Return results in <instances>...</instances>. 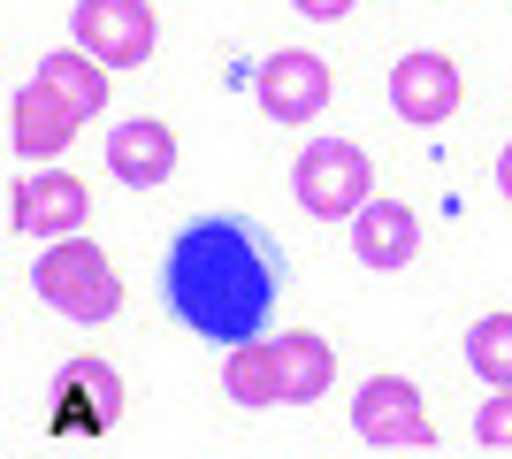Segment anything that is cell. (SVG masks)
<instances>
[{"mask_svg":"<svg viewBox=\"0 0 512 459\" xmlns=\"http://www.w3.org/2000/svg\"><path fill=\"white\" fill-rule=\"evenodd\" d=\"M16 146L23 153L69 146V108H62V100H46V92H23V100H16Z\"/></svg>","mask_w":512,"mask_h":459,"instance_id":"cell-12","label":"cell"},{"mask_svg":"<svg viewBox=\"0 0 512 459\" xmlns=\"http://www.w3.org/2000/svg\"><path fill=\"white\" fill-rule=\"evenodd\" d=\"M497 184H505V199H512V146H505V161H497Z\"/></svg>","mask_w":512,"mask_h":459,"instance_id":"cell-18","label":"cell"},{"mask_svg":"<svg viewBox=\"0 0 512 459\" xmlns=\"http://www.w3.org/2000/svg\"><path fill=\"white\" fill-rule=\"evenodd\" d=\"M77 215H85V184H77V176H39V184L16 192V222L31 238H39V230H69Z\"/></svg>","mask_w":512,"mask_h":459,"instance_id":"cell-11","label":"cell"},{"mask_svg":"<svg viewBox=\"0 0 512 459\" xmlns=\"http://www.w3.org/2000/svg\"><path fill=\"white\" fill-rule=\"evenodd\" d=\"M260 108L276 115V123H306V115L329 100V69L314 62V54H276V62L260 69Z\"/></svg>","mask_w":512,"mask_h":459,"instance_id":"cell-8","label":"cell"},{"mask_svg":"<svg viewBox=\"0 0 512 459\" xmlns=\"http://www.w3.org/2000/svg\"><path fill=\"white\" fill-rule=\"evenodd\" d=\"M161 291H169V314L192 337L253 345L276 291H283V245L245 215H199L176 230Z\"/></svg>","mask_w":512,"mask_h":459,"instance_id":"cell-1","label":"cell"},{"mask_svg":"<svg viewBox=\"0 0 512 459\" xmlns=\"http://www.w3.org/2000/svg\"><path fill=\"white\" fill-rule=\"evenodd\" d=\"M352 245H360L367 268H406L413 245H421V222L406 207H390V199H367L360 215H352Z\"/></svg>","mask_w":512,"mask_h":459,"instance_id":"cell-9","label":"cell"},{"mask_svg":"<svg viewBox=\"0 0 512 459\" xmlns=\"http://www.w3.org/2000/svg\"><path fill=\"white\" fill-rule=\"evenodd\" d=\"M123 414V383L107 360H69L54 383H46V421H54V437H100L115 429Z\"/></svg>","mask_w":512,"mask_h":459,"instance_id":"cell-2","label":"cell"},{"mask_svg":"<svg viewBox=\"0 0 512 459\" xmlns=\"http://www.w3.org/2000/svg\"><path fill=\"white\" fill-rule=\"evenodd\" d=\"M39 291L62 306V314H77V322L115 314V268H107L92 245H62V253H46V261H39Z\"/></svg>","mask_w":512,"mask_h":459,"instance_id":"cell-4","label":"cell"},{"mask_svg":"<svg viewBox=\"0 0 512 459\" xmlns=\"http://www.w3.org/2000/svg\"><path fill=\"white\" fill-rule=\"evenodd\" d=\"M321 368H329V360H321L314 337H283V345H276V391L283 398H314L321 391Z\"/></svg>","mask_w":512,"mask_h":459,"instance_id":"cell-13","label":"cell"},{"mask_svg":"<svg viewBox=\"0 0 512 459\" xmlns=\"http://www.w3.org/2000/svg\"><path fill=\"white\" fill-rule=\"evenodd\" d=\"M352 421H360V437L367 444H406V452H428V429H421V391L413 383H398V375H383V383H367L360 406H352Z\"/></svg>","mask_w":512,"mask_h":459,"instance_id":"cell-6","label":"cell"},{"mask_svg":"<svg viewBox=\"0 0 512 459\" xmlns=\"http://www.w3.org/2000/svg\"><path fill=\"white\" fill-rule=\"evenodd\" d=\"M467 360H474V375L512 383V314H490V322L467 329Z\"/></svg>","mask_w":512,"mask_h":459,"instance_id":"cell-14","label":"cell"},{"mask_svg":"<svg viewBox=\"0 0 512 459\" xmlns=\"http://www.w3.org/2000/svg\"><path fill=\"white\" fill-rule=\"evenodd\" d=\"M230 391H237V398H268V391H276V352H253V345H237Z\"/></svg>","mask_w":512,"mask_h":459,"instance_id":"cell-15","label":"cell"},{"mask_svg":"<svg viewBox=\"0 0 512 459\" xmlns=\"http://www.w3.org/2000/svg\"><path fill=\"white\" fill-rule=\"evenodd\" d=\"M299 207L321 215V222L360 215L367 207V153L344 146V138H314V146L299 153Z\"/></svg>","mask_w":512,"mask_h":459,"instance_id":"cell-3","label":"cell"},{"mask_svg":"<svg viewBox=\"0 0 512 459\" xmlns=\"http://www.w3.org/2000/svg\"><path fill=\"white\" fill-rule=\"evenodd\" d=\"M107 169L123 176V184H161L176 169V138L153 115H138V123H123V131L107 138Z\"/></svg>","mask_w":512,"mask_h":459,"instance_id":"cell-10","label":"cell"},{"mask_svg":"<svg viewBox=\"0 0 512 459\" xmlns=\"http://www.w3.org/2000/svg\"><path fill=\"white\" fill-rule=\"evenodd\" d=\"M390 108H398V123H444L459 108V69L444 54H406L390 77Z\"/></svg>","mask_w":512,"mask_h":459,"instance_id":"cell-7","label":"cell"},{"mask_svg":"<svg viewBox=\"0 0 512 459\" xmlns=\"http://www.w3.org/2000/svg\"><path fill=\"white\" fill-rule=\"evenodd\" d=\"M474 437L490 444V452H512V391H505V398H490V406L474 414Z\"/></svg>","mask_w":512,"mask_h":459,"instance_id":"cell-16","label":"cell"},{"mask_svg":"<svg viewBox=\"0 0 512 459\" xmlns=\"http://www.w3.org/2000/svg\"><path fill=\"white\" fill-rule=\"evenodd\" d=\"M352 0H299V16H314V23H337Z\"/></svg>","mask_w":512,"mask_h":459,"instance_id":"cell-17","label":"cell"},{"mask_svg":"<svg viewBox=\"0 0 512 459\" xmlns=\"http://www.w3.org/2000/svg\"><path fill=\"white\" fill-rule=\"evenodd\" d=\"M77 39H85L100 62L138 69L153 54V8L146 0H77Z\"/></svg>","mask_w":512,"mask_h":459,"instance_id":"cell-5","label":"cell"}]
</instances>
